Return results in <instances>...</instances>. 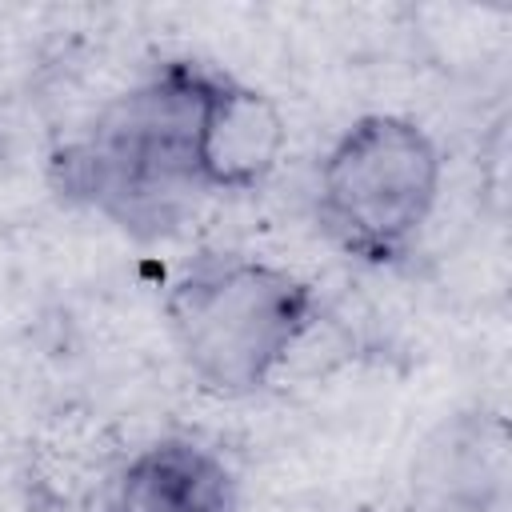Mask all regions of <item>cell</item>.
I'll return each instance as SVG.
<instances>
[{
	"label": "cell",
	"instance_id": "cell-2",
	"mask_svg": "<svg viewBox=\"0 0 512 512\" xmlns=\"http://www.w3.org/2000/svg\"><path fill=\"white\" fill-rule=\"evenodd\" d=\"M320 312L316 288L284 264L200 252L164 292V324L188 376L224 400L272 384Z\"/></svg>",
	"mask_w": 512,
	"mask_h": 512
},
{
	"label": "cell",
	"instance_id": "cell-4",
	"mask_svg": "<svg viewBox=\"0 0 512 512\" xmlns=\"http://www.w3.org/2000/svg\"><path fill=\"white\" fill-rule=\"evenodd\" d=\"M404 512H512V440L496 408L436 420L412 452Z\"/></svg>",
	"mask_w": 512,
	"mask_h": 512
},
{
	"label": "cell",
	"instance_id": "cell-6",
	"mask_svg": "<svg viewBox=\"0 0 512 512\" xmlns=\"http://www.w3.org/2000/svg\"><path fill=\"white\" fill-rule=\"evenodd\" d=\"M236 472L192 436H160L108 480L100 512H236Z\"/></svg>",
	"mask_w": 512,
	"mask_h": 512
},
{
	"label": "cell",
	"instance_id": "cell-1",
	"mask_svg": "<svg viewBox=\"0 0 512 512\" xmlns=\"http://www.w3.org/2000/svg\"><path fill=\"white\" fill-rule=\"evenodd\" d=\"M212 76L216 64L192 56L148 68L52 152V192L140 244L176 236L208 200L200 128Z\"/></svg>",
	"mask_w": 512,
	"mask_h": 512
},
{
	"label": "cell",
	"instance_id": "cell-3",
	"mask_svg": "<svg viewBox=\"0 0 512 512\" xmlns=\"http://www.w3.org/2000/svg\"><path fill=\"white\" fill-rule=\"evenodd\" d=\"M444 160L432 132L396 112L356 116L324 152L312 188V216L324 240L356 264L392 268L420 244Z\"/></svg>",
	"mask_w": 512,
	"mask_h": 512
},
{
	"label": "cell",
	"instance_id": "cell-5",
	"mask_svg": "<svg viewBox=\"0 0 512 512\" xmlns=\"http://www.w3.org/2000/svg\"><path fill=\"white\" fill-rule=\"evenodd\" d=\"M288 128L272 96L216 68L204 128H200V168L208 196H248L280 164Z\"/></svg>",
	"mask_w": 512,
	"mask_h": 512
}]
</instances>
